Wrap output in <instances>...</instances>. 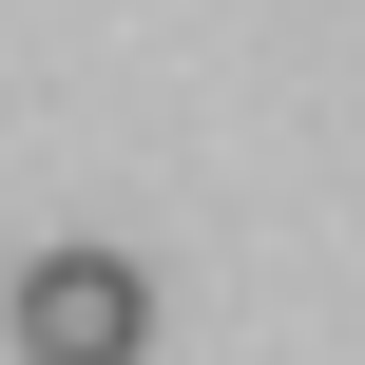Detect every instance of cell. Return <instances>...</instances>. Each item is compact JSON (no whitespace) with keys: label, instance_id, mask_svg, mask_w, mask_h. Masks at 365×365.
Segmentation results:
<instances>
[{"label":"cell","instance_id":"cell-1","mask_svg":"<svg viewBox=\"0 0 365 365\" xmlns=\"http://www.w3.org/2000/svg\"><path fill=\"white\" fill-rule=\"evenodd\" d=\"M135 346H154L135 250H38L19 269V365H135Z\"/></svg>","mask_w":365,"mask_h":365}]
</instances>
